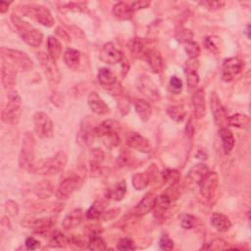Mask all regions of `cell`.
<instances>
[{
  "mask_svg": "<svg viewBox=\"0 0 251 251\" xmlns=\"http://www.w3.org/2000/svg\"><path fill=\"white\" fill-rule=\"evenodd\" d=\"M68 158L66 153L59 151L54 156L38 162L33 172L42 176H55L64 170Z\"/></svg>",
  "mask_w": 251,
  "mask_h": 251,
  "instance_id": "6da1fadb",
  "label": "cell"
},
{
  "mask_svg": "<svg viewBox=\"0 0 251 251\" xmlns=\"http://www.w3.org/2000/svg\"><path fill=\"white\" fill-rule=\"evenodd\" d=\"M11 20L14 27L17 29L19 36L27 44L34 47H38L42 44L43 35L41 31L34 29L29 23L23 21L17 15L13 14L11 16Z\"/></svg>",
  "mask_w": 251,
  "mask_h": 251,
  "instance_id": "7a4b0ae2",
  "label": "cell"
},
{
  "mask_svg": "<svg viewBox=\"0 0 251 251\" xmlns=\"http://www.w3.org/2000/svg\"><path fill=\"white\" fill-rule=\"evenodd\" d=\"M22 114V100L19 93L10 90L7 93V101L1 111V120L6 124H17Z\"/></svg>",
  "mask_w": 251,
  "mask_h": 251,
  "instance_id": "3957f363",
  "label": "cell"
},
{
  "mask_svg": "<svg viewBox=\"0 0 251 251\" xmlns=\"http://www.w3.org/2000/svg\"><path fill=\"white\" fill-rule=\"evenodd\" d=\"M117 129V124L111 120L103 122L95 128L96 137L102 140L104 146L108 149L117 147L120 144V136Z\"/></svg>",
  "mask_w": 251,
  "mask_h": 251,
  "instance_id": "277c9868",
  "label": "cell"
},
{
  "mask_svg": "<svg viewBox=\"0 0 251 251\" xmlns=\"http://www.w3.org/2000/svg\"><path fill=\"white\" fill-rule=\"evenodd\" d=\"M35 156H36V140L33 134L27 133L23 138L22 150L19 156L20 167L26 171L33 172L36 166Z\"/></svg>",
  "mask_w": 251,
  "mask_h": 251,
  "instance_id": "5b68a950",
  "label": "cell"
},
{
  "mask_svg": "<svg viewBox=\"0 0 251 251\" xmlns=\"http://www.w3.org/2000/svg\"><path fill=\"white\" fill-rule=\"evenodd\" d=\"M1 52V57L9 60L14 64L17 68L22 70L23 72H29L34 68V63L31 58L24 52L20 50H15L11 48L1 47L0 49Z\"/></svg>",
  "mask_w": 251,
  "mask_h": 251,
  "instance_id": "8992f818",
  "label": "cell"
},
{
  "mask_svg": "<svg viewBox=\"0 0 251 251\" xmlns=\"http://www.w3.org/2000/svg\"><path fill=\"white\" fill-rule=\"evenodd\" d=\"M35 133L41 139H50L53 137L54 127L49 116L44 112H37L34 115Z\"/></svg>",
  "mask_w": 251,
  "mask_h": 251,
  "instance_id": "52a82bcc",
  "label": "cell"
},
{
  "mask_svg": "<svg viewBox=\"0 0 251 251\" xmlns=\"http://www.w3.org/2000/svg\"><path fill=\"white\" fill-rule=\"evenodd\" d=\"M199 191L201 196L207 200L211 201L217 194L219 186V177L216 172H207L205 176L198 183Z\"/></svg>",
  "mask_w": 251,
  "mask_h": 251,
  "instance_id": "ba28073f",
  "label": "cell"
},
{
  "mask_svg": "<svg viewBox=\"0 0 251 251\" xmlns=\"http://www.w3.org/2000/svg\"><path fill=\"white\" fill-rule=\"evenodd\" d=\"M23 11L25 14L29 15L30 17H33L44 27L50 28L54 25V19L51 12L44 6L37 4L24 5Z\"/></svg>",
  "mask_w": 251,
  "mask_h": 251,
  "instance_id": "9c48e42d",
  "label": "cell"
},
{
  "mask_svg": "<svg viewBox=\"0 0 251 251\" xmlns=\"http://www.w3.org/2000/svg\"><path fill=\"white\" fill-rule=\"evenodd\" d=\"M38 59L49 83L53 84H58L61 81V74L55 63V60H53L48 54H45L43 52L38 54Z\"/></svg>",
  "mask_w": 251,
  "mask_h": 251,
  "instance_id": "30bf717a",
  "label": "cell"
},
{
  "mask_svg": "<svg viewBox=\"0 0 251 251\" xmlns=\"http://www.w3.org/2000/svg\"><path fill=\"white\" fill-rule=\"evenodd\" d=\"M83 183L84 180L80 176H72L65 179L59 184L56 189V197L59 200L68 199L75 191L82 188Z\"/></svg>",
  "mask_w": 251,
  "mask_h": 251,
  "instance_id": "8fae6325",
  "label": "cell"
},
{
  "mask_svg": "<svg viewBox=\"0 0 251 251\" xmlns=\"http://www.w3.org/2000/svg\"><path fill=\"white\" fill-rule=\"evenodd\" d=\"M244 64L243 62L237 58L232 57L226 59L223 63L222 68V79L224 82H231L243 69Z\"/></svg>",
  "mask_w": 251,
  "mask_h": 251,
  "instance_id": "7c38bea8",
  "label": "cell"
},
{
  "mask_svg": "<svg viewBox=\"0 0 251 251\" xmlns=\"http://www.w3.org/2000/svg\"><path fill=\"white\" fill-rule=\"evenodd\" d=\"M2 58V57H1ZM17 83V67L2 58L1 63V84L5 89H11Z\"/></svg>",
  "mask_w": 251,
  "mask_h": 251,
  "instance_id": "4fadbf2b",
  "label": "cell"
},
{
  "mask_svg": "<svg viewBox=\"0 0 251 251\" xmlns=\"http://www.w3.org/2000/svg\"><path fill=\"white\" fill-rule=\"evenodd\" d=\"M99 59L109 65H115L122 62L125 57L121 50H119L112 42H107L100 50Z\"/></svg>",
  "mask_w": 251,
  "mask_h": 251,
  "instance_id": "5bb4252c",
  "label": "cell"
},
{
  "mask_svg": "<svg viewBox=\"0 0 251 251\" xmlns=\"http://www.w3.org/2000/svg\"><path fill=\"white\" fill-rule=\"evenodd\" d=\"M95 128L93 127L92 124L89 122L88 119H84L82 126H81V130L78 133V144L83 146V147H87L89 146L94 138L96 137L95 135Z\"/></svg>",
  "mask_w": 251,
  "mask_h": 251,
  "instance_id": "9a60e30c",
  "label": "cell"
},
{
  "mask_svg": "<svg viewBox=\"0 0 251 251\" xmlns=\"http://www.w3.org/2000/svg\"><path fill=\"white\" fill-rule=\"evenodd\" d=\"M211 109H212L214 120L217 126H219L221 128H225L224 126L228 124L227 111L223 106L220 98L215 92L211 94Z\"/></svg>",
  "mask_w": 251,
  "mask_h": 251,
  "instance_id": "2e32d148",
  "label": "cell"
},
{
  "mask_svg": "<svg viewBox=\"0 0 251 251\" xmlns=\"http://www.w3.org/2000/svg\"><path fill=\"white\" fill-rule=\"evenodd\" d=\"M21 225L28 229H34L39 232H43L47 231L53 226V221L51 218H35L28 216L23 219Z\"/></svg>",
  "mask_w": 251,
  "mask_h": 251,
  "instance_id": "e0dca14e",
  "label": "cell"
},
{
  "mask_svg": "<svg viewBox=\"0 0 251 251\" xmlns=\"http://www.w3.org/2000/svg\"><path fill=\"white\" fill-rule=\"evenodd\" d=\"M142 59L147 62L151 71L154 74H160L162 72L163 67H164V63H163V58H162V56H161V54L158 50L151 49V48H146V50L144 53Z\"/></svg>",
  "mask_w": 251,
  "mask_h": 251,
  "instance_id": "ac0fdd59",
  "label": "cell"
},
{
  "mask_svg": "<svg viewBox=\"0 0 251 251\" xmlns=\"http://www.w3.org/2000/svg\"><path fill=\"white\" fill-rule=\"evenodd\" d=\"M127 145L140 152L148 153L151 151V145L147 139L138 133H131L127 137Z\"/></svg>",
  "mask_w": 251,
  "mask_h": 251,
  "instance_id": "d6986e66",
  "label": "cell"
},
{
  "mask_svg": "<svg viewBox=\"0 0 251 251\" xmlns=\"http://www.w3.org/2000/svg\"><path fill=\"white\" fill-rule=\"evenodd\" d=\"M139 89L150 100L157 101L160 98V92L157 85L147 77H142L138 83Z\"/></svg>",
  "mask_w": 251,
  "mask_h": 251,
  "instance_id": "ffe728a7",
  "label": "cell"
},
{
  "mask_svg": "<svg viewBox=\"0 0 251 251\" xmlns=\"http://www.w3.org/2000/svg\"><path fill=\"white\" fill-rule=\"evenodd\" d=\"M87 104L90 110L99 116L106 115L110 112L108 105L104 102V100L99 96L96 91H91L87 97Z\"/></svg>",
  "mask_w": 251,
  "mask_h": 251,
  "instance_id": "44dd1931",
  "label": "cell"
},
{
  "mask_svg": "<svg viewBox=\"0 0 251 251\" xmlns=\"http://www.w3.org/2000/svg\"><path fill=\"white\" fill-rule=\"evenodd\" d=\"M157 196L153 192H148L145 195V197L139 202V204L135 208V215L139 217L146 216L149 212L153 211Z\"/></svg>",
  "mask_w": 251,
  "mask_h": 251,
  "instance_id": "7402d4cb",
  "label": "cell"
},
{
  "mask_svg": "<svg viewBox=\"0 0 251 251\" xmlns=\"http://www.w3.org/2000/svg\"><path fill=\"white\" fill-rule=\"evenodd\" d=\"M192 108L193 115L196 119L204 118L206 114V103H205V92L203 88L197 89L192 95Z\"/></svg>",
  "mask_w": 251,
  "mask_h": 251,
  "instance_id": "603a6c76",
  "label": "cell"
},
{
  "mask_svg": "<svg viewBox=\"0 0 251 251\" xmlns=\"http://www.w3.org/2000/svg\"><path fill=\"white\" fill-rule=\"evenodd\" d=\"M105 154L100 148H94L89 153V167L92 176H97L101 171V164L104 161Z\"/></svg>",
  "mask_w": 251,
  "mask_h": 251,
  "instance_id": "cb8c5ba5",
  "label": "cell"
},
{
  "mask_svg": "<svg viewBox=\"0 0 251 251\" xmlns=\"http://www.w3.org/2000/svg\"><path fill=\"white\" fill-rule=\"evenodd\" d=\"M84 212L82 209H75L70 212L62 222V227L64 230H69L77 228L83 221Z\"/></svg>",
  "mask_w": 251,
  "mask_h": 251,
  "instance_id": "d4e9b609",
  "label": "cell"
},
{
  "mask_svg": "<svg viewBox=\"0 0 251 251\" xmlns=\"http://www.w3.org/2000/svg\"><path fill=\"white\" fill-rule=\"evenodd\" d=\"M126 193H127V183H126V181H121L120 183L109 188L105 195L110 200L120 201L125 197Z\"/></svg>",
  "mask_w": 251,
  "mask_h": 251,
  "instance_id": "484cf974",
  "label": "cell"
},
{
  "mask_svg": "<svg viewBox=\"0 0 251 251\" xmlns=\"http://www.w3.org/2000/svg\"><path fill=\"white\" fill-rule=\"evenodd\" d=\"M134 10L131 8V5L125 2L117 3L113 8V15L116 19L121 21H128L133 18Z\"/></svg>",
  "mask_w": 251,
  "mask_h": 251,
  "instance_id": "4316f807",
  "label": "cell"
},
{
  "mask_svg": "<svg viewBox=\"0 0 251 251\" xmlns=\"http://www.w3.org/2000/svg\"><path fill=\"white\" fill-rule=\"evenodd\" d=\"M171 202H172V200L165 192L163 194L157 196L156 203H155V206L153 209L154 216L156 218H163L165 216V214L168 212V210L171 206Z\"/></svg>",
  "mask_w": 251,
  "mask_h": 251,
  "instance_id": "83f0119b",
  "label": "cell"
},
{
  "mask_svg": "<svg viewBox=\"0 0 251 251\" xmlns=\"http://www.w3.org/2000/svg\"><path fill=\"white\" fill-rule=\"evenodd\" d=\"M211 225L218 231H227L231 228V223L230 219L222 213H214L211 217Z\"/></svg>",
  "mask_w": 251,
  "mask_h": 251,
  "instance_id": "f1b7e54d",
  "label": "cell"
},
{
  "mask_svg": "<svg viewBox=\"0 0 251 251\" xmlns=\"http://www.w3.org/2000/svg\"><path fill=\"white\" fill-rule=\"evenodd\" d=\"M207 172H208V167L205 164H203V163L196 164L188 172L187 181L188 184H197L198 185V183L201 181V179L205 176V174Z\"/></svg>",
  "mask_w": 251,
  "mask_h": 251,
  "instance_id": "f546056e",
  "label": "cell"
},
{
  "mask_svg": "<svg viewBox=\"0 0 251 251\" xmlns=\"http://www.w3.org/2000/svg\"><path fill=\"white\" fill-rule=\"evenodd\" d=\"M135 109L142 121L147 122L151 118L152 107L147 101L144 99H137L135 101Z\"/></svg>",
  "mask_w": 251,
  "mask_h": 251,
  "instance_id": "4dcf8cb0",
  "label": "cell"
},
{
  "mask_svg": "<svg viewBox=\"0 0 251 251\" xmlns=\"http://www.w3.org/2000/svg\"><path fill=\"white\" fill-rule=\"evenodd\" d=\"M64 61L69 69L73 71H77L81 63L80 51L73 48H68L64 53Z\"/></svg>",
  "mask_w": 251,
  "mask_h": 251,
  "instance_id": "1f68e13d",
  "label": "cell"
},
{
  "mask_svg": "<svg viewBox=\"0 0 251 251\" xmlns=\"http://www.w3.org/2000/svg\"><path fill=\"white\" fill-rule=\"evenodd\" d=\"M219 137L222 141V146L225 153H230L234 146V137L228 128H221L219 130Z\"/></svg>",
  "mask_w": 251,
  "mask_h": 251,
  "instance_id": "d6a6232c",
  "label": "cell"
},
{
  "mask_svg": "<svg viewBox=\"0 0 251 251\" xmlns=\"http://www.w3.org/2000/svg\"><path fill=\"white\" fill-rule=\"evenodd\" d=\"M250 123V118L243 114H235L228 117V125H230V127L238 129H249Z\"/></svg>",
  "mask_w": 251,
  "mask_h": 251,
  "instance_id": "836d02e7",
  "label": "cell"
},
{
  "mask_svg": "<svg viewBox=\"0 0 251 251\" xmlns=\"http://www.w3.org/2000/svg\"><path fill=\"white\" fill-rule=\"evenodd\" d=\"M35 193L40 199H47L53 193V186L49 181L43 180L35 187Z\"/></svg>",
  "mask_w": 251,
  "mask_h": 251,
  "instance_id": "e575fe53",
  "label": "cell"
},
{
  "mask_svg": "<svg viewBox=\"0 0 251 251\" xmlns=\"http://www.w3.org/2000/svg\"><path fill=\"white\" fill-rule=\"evenodd\" d=\"M97 78H98V82L100 83V84H102L104 86L111 87L115 84H117V78H116L115 74L107 68L100 69Z\"/></svg>",
  "mask_w": 251,
  "mask_h": 251,
  "instance_id": "d590c367",
  "label": "cell"
},
{
  "mask_svg": "<svg viewBox=\"0 0 251 251\" xmlns=\"http://www.w3.org/2000/svg\"><path fill=\"white\" fill-rule=\"evenodd\" d=\"M47 50H48V55L53 60L56 61L57 59L60 58L62 54V44L57 39L53 37H49L47 40Z\"/></svg>",
  "mask_w": 251,
  "mask_h": 251,
  "instance_id": "8d00e7d4",
  "label": "cell"
},
{
  "mask_svg": "<svg viewBox=\"0 0 251 251\" xmlns=\"http://www.w3.org/2000/svg\"><path fill=\"white\" fill-rule=\"evenodd\" d=\"M150 183V174L147 172L137 173L133 176V186L137 190L145 189Z\"/></svg>",
  "mask_w": 251,
  "mask_h": 251,
  "instance_id": "74e56055",
  "label": "cell"
},
{
  "mask_svg": "<svg viewBox=\"0 0 251 251\" xmlns=\"http://www.w3.org/2000/svg\"><path fill=\"white\" fill-rule=\"evenodd\" d=\"M106 207V203L103 201H97L95 203L92 204V206L86 211V218L89 220H96L99 219L101 217V215L103 214V212L105 211Z\"/></svg>",
  "mask_w": 251,
  "mask_h": 251,
  "instance_id": "f35d334b",
  "label": "cell"
},
{
  "mask_svg": "<svg viewBox=\"0 0 251 251\" xmlns=\"http://www.w3.org/2000/svg\"><path fill=\"white\" fill-rule=\"evenodd\" d=\"M167 113L172 120L178 123L183 122L186 117V110L182 105H173L168 107Z\"/></svg>",
  "mask_w": 251,
  "mask_h": 251,
  "instance_id": "ab89813d",
  "label": "cell"
},
{
  "mask_svg": "<svg viewBox=\"0 0 251 251\" xmlns=\"http://www.w3.org/2000/svg\"><path fill=\"white\" fill-rule=\"evenodd\" d=\"M71 243V240L63 233L56 232L49 241V246L54 248H66Z\"/></svg>",
  "mask_w": 251,
  "mask_h": 251,
  "instance_id": "60d3db41",
  "label": "cell"
},
{
  "mask_svg": "<svg viewBox=\"0 0 251 251\" xmlns=\"http://www.w3.org/2000/svg\"><path fill=\"white\" fill-rule=\"evenodd\" d=\"M129 49L131 51V53L133 54V56L142 58L144 53L146 52V48L144 45L143 42L140 39H133L131 40L130 43H129Z\"/></svg>",
  "mask_w": 251,
  "mask_h": 251,
  "instance_id": "b9f144b4",
  "label": "cell"
},
{
  "mask_svg": "<svg viewBox=\"0 0 251 251\" xmlns=\"http://www.w3.org/2000/svg\"><path fill=\"white\" fill-rule=\"evenodd\" d=\"M87 248L89 250H105L107 249L106 242L102 237H100L98 234H91L89 235L88 245Z\"/></svg>",
  "mask_w": 251,
  "mask_h": 251,
  "instance_id": "7bdbcfd3",
  "label": "cell"
},
{
  "mask_svg": "<svg viewBox=\"0 0 251 251\" xmlns=\"http://www.w3.org/2000/svg\"><path fill=\"white\" fill-rule=\"evenodd\" d=\"M185 50H186V53L188 54V56L189 58H197L201 53V49H200L199 44L195 42H192V41L189 42L185 43Z\"/></svg>",
  "mask_w": 251,
  "mask_h": 251,
  "instance_id": "ee69618b",
  "label": "cell"
},
{
  "mask_svg": "<svg viewBox=\"0 0 251 251\" xmlns=\"http://www.w3.org/2000/svg\"><path fill=\"white\" fill-rule=\"evenodd\" d=\"M186 76H187V83L188 86L190 89H194L197 87L199 84V76L197 74V71L194 70H185Z\"/></svg>",
  "mask_w": 251,
  "mask_h": 251,
  "instance_id": "f6af8a7d",
  "label": "cell"
},
{
  "mask_svg": "<svg viewBox=\"0 0 251 251\" xmlns=\"http://www.w3.org/2000/svg\"><path fill=\"white\" fill-rule=\"evenodd\" d=\"M203 249H213V250H223V249H229L230 246L228 243L221 239V238H216L212 240L210 243H207V245L202 247Z\"/></svg>",
  "mask_w": 251,
  "mask_h": 251,
  "instance_id": "bcb514c9",
  "label": "cell"
},
{
  "mask_svg": "<svg viewBox=\"0 0 251 251\" xmlns=\"http://www.w3.org/2000/svg\"><path fill=\"white\" fill-rule=\"evenodd\" d=\"M176 38L179 42H183V43H187L192 41L193 38V34L191 33V31L188 30V29H181L180 31H178L176 33Z\"/></svg>",
  "mask_w": 251,
  "mask_h": 251,
  "instance_id": "7dc6e473",
  "label": "cell"
},
{
  "mask_svg": "<svg viewBox=\"0 0 251 251\" xmlns=\"http://www.w3.org/2000/svg\"><path fill=\"white\" fill-rule=\"evenodd\" d=\"M195 217L190 214H185L181 219V226L186 230H191L195 226Z\"/></svg>",
  "mask_w": 251,
  "mask_h": 251,
  "instance_id": "c3c4849f",
  "label": "cell"
},
{
  "mask_svg": "<svg viewBox=\"0 0 251 251\" xmlns=\"http://www.w3.org/2000/svg\"><path fill=\"white\" fill-rule=\"evenodd\" d=\"M117 248L119 250H134L136 249L135 242L129 238V237H124L120 239L119 243L117 244Z\"/></svg>",
  "mask_w": 251,
  "mask_h": 251,
  "instance_id": "681fc988",
  "label": "cell"
},
{
  "mask_svg": "<svg viewBox=\"0 0 251 251\" xmlns=\"http://www.w3.org/2000/svg\"><path fill=\"white\" fill-rule=\"evenodd\" d=\"M169 87H170V90L173 92V93H180L182 90H183V82L181 79H179L178 77H172L170 79V82H169Z\"/></svg>",
  "mask_w": 251,
  "mask_h": 251,
  "instance_id": "f907efd6",
  "label": "cell"
},
{
  "mask_svg": "<svg viewBox=\"0 0 251 251\" xmlns=\"http://www.w3.org/2000/svg\"><path fill=\"white\" fill-rule=\"evenodd\" d=\"M86 8L84 3H67L59 8V10L63 13H66L68 11H82L83 9Z\"/></svg>",
  "mask_w": 251,
  "mask_h": 251,
  "instance_id": "816d5d0a",
  "label": "cell"
},
{
  "mask_svg": "<svg viewBox=\"0 0 251 251\" xmlns=\"http://www.w3.org/2000/svg\"><path fill=\"white\" fill-rule=\"evenodd\" d=\"M199 4L202 5L203 7L207 8L210 11H214V10L221 9L225 5V2H223V1H201V2H199Z\"/></svg>",
  "mask_w": 251,
  "mask_h": 251,
  "instance_id": "f5cc1de1",
  "label": "cell"
},
{
  "mask_svg": "<svg viewBox=\"0 0 251 251\" xmlns=\"http://www.w3.org/2000/svg\"><path fill=\"white\" fill-rule=\"evenodd\" d=\"M159 246L162 250H172L174 248V241L167 234H164L159 241Z\"/></svg>",
  "mask_w": 251,
  "mask_h": 251,
  "instance_id": "db71d44e",
  "label": "cell"
},
{
  "mask_svg": "<svg viewBox=\"0 0 251 251\" xmlns=\"http://www.w3.org/2000/svg\"><path fill=\"white\" fill-rule=\"evenodd\" d=\"M5 209L7 213L11 216H16L19 213V206L18 204L13 200H8L5 204Z\"/></svg>",
  "mask_w": 251,
  "mask_h": 251,
  "instance_id": "11a10c76",
  "label": "cell"
},
{
  "mask_svg": "<svg viewBox=\"0 0 251 251\" xmlns=\"http://www.w3.org/2000/svg\"><path fill=\"white\" fill-rule=\"evenodd\" d=\"M120 211H121V209H120V208H113V209H111V210L104 211L100 218H101V219H103L104 221L112 220V219L116 218V217L119 215Z\"/></svg>",
  "mask_w": 251,
  "mask_h": 251,
  "instance_id": "9f6ffc18",
  "label": "cell"
},
{
  "mask_svg": "<svg viewBox=\"0 0 251 251\" xmlns=\"http://www.w3.org/2000/svg\"><path fill=\"white\" fill-rule=\"evenodd\" d=\"M25 245H26V248L28 250H36L38 248H40L41 246V242L39 240H37L35 237H28L26 239V242H25Z\"/></svg>",
  "mask_w": 251,
  "mask_h": 251,
  "instance_id": "6f0895ef",
  "label": "cell"
},
{
  "mask_svg": "<svg viewBox=\"0 0 251 251\" xmlns=\"http://www.w3.org/2000/svg\"><path fill=\"white\" fill-rule=\"evenodd\" d=\"M148 6H150V2L149 1H145V0H142V1H136V2L131 4V8L134 11L141 10V9H146Z\"/></svg>",
  "mask_w": 251,
  "mask_h": 251,
  "instance_id": "680465c9",
  "label": "cell"
},
{
  "mask_svg": "<svg viewBox=\"0 0 251 251\" xmlns=\"http://www.w3.org/2000/svg\"><path fill=\"white\" fill-rule=\"evenodd\" d=\"M205 46H206L207 49H209V50H211V51H213V52H215V50L218 48L217 45H216V43L214 42V40H213L212 38H207V39H206V41H205Z\"/></svg>",
  "mask_w": 251,
  "mask_h": 251,
  "instance_id": "91938a15",
  "label": "cell"
},
{
  "mask_svg": "<svg viewBox=\"0 0 251 251\" xmlns=\"http://www.w3.org/2000/svg\"><path fill=\"white\" fill-rule=\"evenodd\" d=\"M56 34H57V36H59V37L62 38L63 40H65V42H70V37H69L68 33H67L65 30H63L61 27H59V28L56 29Z\"/></svg>",
  "mask_w": 251,
  "mask_h": 251,
  "instance_id": "94428289",
  "label": "cell"
},
{
  "mask_svg": "<svg viewBox=\"0 0 251 251\" xmlns=\"http://www.w3.org/2000/svg\"><path fill=\"white\" fill-rule=\"evenodd\" d=\"M8 8H9V3L8 2H5V1L0 2V12H1L2 14L6 13L8 11Z\"/></svg>",
  "mask_w": 251,
  "mask_h": 251,
  "instance_id": "6125c7cd",
  "label": "cell"
},
{
  "mask_svg": "<svg viewBox=\"0 0 251 251\" xmlns=\"http://www.w3.org/2000/svg\"><path fill=\"white\" fill-rule=\"evenodd\" d=\"M249 32H250V25H247V27H246V32H245V34L247 35V38H248V39H250V35H249Z\"/></svg>",
  "mask_w": 251,
  "mask_h": 251,
  "instance_id": "be15d7a7",
  "label": "cell"
}]
</instances>
